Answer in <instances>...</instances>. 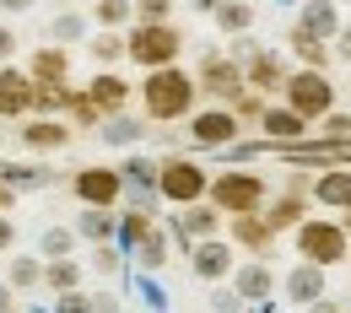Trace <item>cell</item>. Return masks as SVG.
I'll return each instance as SVG.
<instances>
[{
    "instance_id": "30",
    "label": "cell",
    "mask_w": 351,
    "mask_h": 313,
    "mask_svg": "<svg viewBox=\"0 0 351 313\" xmlns=\"http://www.w3.org/2000/svg\"><path fill=\"white\" fill-rule=\"evenodd\" d=\"M44 281L54 286V292H76V281H82V270L71 265V260H54V265L44 270Z\"/></svg>"
},
{
    "instance_id": "41",
    "label": "cell",
    "mask_w": 351,
    "mask_h": 313,
    "mask_svg": "<svg viewBox=\"0 0 351 313\" xmlns=\"http://www.w3.org/2000/svg\"><path fill=\"white\" fill-rule=\"evenodd\" d=\"M211 308H217V313H238V308H243V297H238V292H217Z\"/></svg>"
},
{
    "instance_id": "2",
    "label": "cell",
    "mask_w": 351,
    "mask_h": 313,
    "mask_svg": "<svg viewBox=\"0 0 351 313\" xmlns=\"http://www.w3.org/2000/svg\"><path fill=\"white\" fill-rule=\"evenodd\" d=\"M184 38H178L168 22H141L130 38H125V54H130L135 65H146V71H162V65H173Z\"/></svg>"
},
{
    "instance_id": "18",
    "label": "cell",
    "mask_w": 351,
    "mask_h": 313,
    "mask_svg": "<svg viewBox=\"0 0 351 313\" xmlns=\"http://www.w3.org/2000/svg\"><path fill=\"white\" fill-rule=\"evenodd\" d=\"M114 227H119V216H108L103 205H87V211H82V222H76V232L92 238V243H108V238H114Z\"/></svg>"
},
{
    "instance_id": "39",
    "label": "cell",
    "mask_w": 351,
    "mask_h": 313,
    "mask_svg": "<svg viewBox=\"0 0 351 313\" xmlns=\"http://www.w3.org/2000/svg\"><path fill=\"white\" fill-rule=\"evenodd\" d=\"M135 11H141V22H168V11H173V0H141Z\"/></svg>"
},
{
    "instance_id": "13",
    "label": "cell",
    "mask_w": 351,
    "mask_h": 313,
    "mask_svg": "<svg viewBox=\"0 0 351 313\" xmlns=\"http://www.w3.org/2000/svg\"><path fill=\"white\" fill-rule=\"evenodd\" d=\"M270 286H276V275H270L265 265H238V275H232V292H238L243 303H265Z\"/></svg>"
},
{
    "instance_id": "43",
    "label": "cell",
    "mask_w": 351,
    "mask_h": 313,
    "mask_svg": "<svg viewBox=\"0 0 351 313\" xmlns=\"http://www.w3.org/2000/svg\"><path fill=\"white\" fill-rule=\"evenodd\" d=\"M335 54H341V60H351V27H341V33H335Z\"/></svg>"
},
{
    "instance_id": "29",
    "label": "cell",
    "mask_w": 351,
    "mask_h": 313,
    "mask_svg": "<svg viewBox=\"0 0 351 313\" xmlns=\"http://www.w3.org/2000/svg\"><path fill=\"white\" fill-rule=\"evenodd\" d=\"M65 71H71V60L54 54V49H44V54L33 60V76H38V82H65Z\"/></svg>"
},
{
    "instance_id": "1",
    "label": "cell",
    "mask_w": 351,
    "mask_h": 313,
    "mask_svg": "<svg viewBox=\"0 0 351 313\" xmlns=\"http://www.w3.org/2000/svg\"><path fill=\"white\" fill-rule=\"evenodd\" d=\"M189 103H195V82L184 71H173V65L152 71V82H146V114L152 119H178V114H189Z\"/></svg>"
},
{
    "instance_id": "31",
    "label": "cell",
    "mask_w": 351,
    "mask_h": 313,
    "mask_svg": "<svg viewBox=\"0 0 351 313\" xmlns=\"http://www.w3.org/2000/svg\"><path fill=\"white\" fill-rule=\"evenodd\" d=\"M92 16H97L103 27H125V22H130V0H97Z\"/></svg>"
},
{
    "instance_id": "21",
    "label": "cell",
    "mask_w": 351,
    "mask_h": 313,
    "mask_svg": "<svg viewBox=\"0 0 351 313\" xmlns=\"http://www.w3.org/2000/svg\"><path fill=\"white\" fill-rule=\"evenodd\" d=\"M125 82H119V76H108V71H103V76H97V82H92V103H97V108H108V114H119V108H125Z\"/></svg>"
},
{
    "instance_id": "6",
    "label": "cell",
    "mask_w": 351,
    "mask_h": 313,
    "mask_svg": "<svg viewBox=\"0 0 351 313\" xmlns=\"http://www.w3.org/2000/svg\"><path fill=\"white\" fill-rule=\"evenodd\" d=\"M211 200H217V211L249 216V211H260L265 184H260V173H221V179L211 184Z\"/></svg>"
},
{
    "instance_id": "50",
    "label": "cell",
    "mask_w": 351,
    "mask_h": 313,
    "mask_svg": "<svg viewBox=\"0 0 351 313\" xmlns=\"http://www.w3.org/2000/svg\"><path fill=\"white\" fill-rule=\"evenodd\" d=\"M0 5H5V11H22V5H27V0H0Z\"/></svg>"
},
{
    "instance_id": "16",
    "label": "cell",
    "mask_w": 351,
    "mask_h": 313,
    "mask_svg": "<svg viewBox=\"0 0 351 313\" xmlns=\"http://www.w3.org/2000/svg\"><path fill=\"white\" fill-rule=\"evenodd\" d=\"M260 125H265V135H270V140H298L308 119H303V114H292V108H265Z\"/></svg>"
},
{
    "instance_id": "45",
    "label": "cell",
    "mask_w": 351,
    "mask_h": 313,
    "mask_svg": "<svg viewBox=\"0 0 351 313\" xmlns=\"http://www.w3.org/2000/svg\"><path fill=\"white\" fill-rule=\"evenodd\" d=\"M308 313H341V303H330V297H319V303H308Z\"/></svg>"
},
{
    "instance_id": "7",
    "label": "cell",
    "mask_w": 351,
    "mask_h": 313,
    "mask_svg": "<svg viewBox=\"0 0 351 313\" xmlns=\"http://www.w3.org/2000/svg\"><path fill=\"white\" fill-rule=\"evenodd\" d=\"M189 140H195V146H232V140H238V114H227V108L195 114V119H189Z\"/></svg>"
},
{
    "instance_id": "11",
    "label": "cell",
    "mask_w": 351,
    "mask_h": 313,
    "mask_svg": "<svg viewBox=\"0 0 351 313\" xmlns=\"http://www.w3.org/2000/svg\"><path fill=\"white\" fill-rule=\"evenodd\" d=\"M243 87H254V92L287 87V82H281V60H276V54H265V49H254V54L243 60Z\"/></svg>"
},
{
    "instance_id": "8",
    "label": "cell",
    "mask_w": 351,
    "mask_h": 313,
    "mask_svg": "<svg viewBox=\"0 0 351 313\" xmlns=\"http://www.w3.org/2000/svg\"><path fill=\"white\" fill-rule=\"evenodd\" d=\"M119 189H125V179H119L114 168H82V173H76V195H82L87 205H103V211H108V205L119 200Z\"/></svg>"
},
{
    "instance_id": "20",
    "label": "cell",
    "mask_w": 351,
    "mask_h": 313,
    "mask_svg": "<svg viewBox=\"0 0 351 313\" xmlns=\"http://www.w3.org/2000/svg\"><path fill=\"white\" fill-rule=\"evenodd\" d=\"M211 16H217V27H221V33H243V27L254 22V5H249V0H221Z\"/></svg>"
},
{
    "instance_id": "49",
    "label": "cell",
    "mask_w": 351,
    "mask_h": 313,
    "mask_svg": "<svg viewBox=\"0 0 351 313\" xmlns=\"http://www.w3.org/2000/svg\"><path fill=\"white\" fill-rule=\"evenodd\" d=\"M5 205H11V184H0V211H5Z\"/></svg>"
},
{
    "instance_id": "4",
    "label": "cell",
    "mask_w": 351,
    "mask_h": 313,
    "mask_svg": "<svg viewBox=\"0 0 351 313\" xmlns=\"http://www.w3.org/2000/svg\"><path fill=\"white\" fill-rule=\"evenodd\" d=\"M287 108L303 114V119H324V114L335 108V87H330V76H324V71H298V76L287 82Z\"/></svg>"
},
{
    "instance_id": "40",
    "label": "cell",
    "mask_w": 351,
    "mask_h": 313,
    "mask_svg": "<svg viewBox=\"0 0 351 313\" xmlns=\"http://www.w3.org/2000/svg\"><path fill=\"white\" fill-rule=\"evenodd\" d=\"M54 313H92V297H82V292H60V308Z\"/></svg>"
},
{
    "instance_id": "22",
    "label": "cell",
    "mask_w": 351,
    "mask_h": 313,
    "mask_svg": "<svg viewBox=\"0 0 351 313\" xmlns=\"http://www.w3.org/2000/svg\"><path fill=\"white\" fill-rule=\"evenodd\" d=\"M146 232H152V216H146V211H125L119 227H114V238H119L125 249H141V243H146Z\"/></svg>"
},
{
    "instance_id": "36",
    "label": "cell",
    "mask_w": 351,
    "mask_h": 313,
    "mask_svg": "<svg viewBox=\"0 0 351 313\" xmlns=\"http://www.w3.org/2000/svg\"><path fill=\"white\" fill-rule=\"evenodd\" d=\"M92 265L103 270V275H119V270H125V254H119L114 243H97V254H92Z\"/></svg>"
},
{
    "instance_id": "38",
    "label": "cell",
    "mask_w": 351,
    "mask_h": 313,
    "mask_svg": "<svg viewBox=\"0 0 351 313\" xmlns=\"http://www.w3.org/2000/svg\"><path fill=\"white\" fill-rule=\"evenodd\" d=\"M324 140H330V146L351 140V119H346V114H324Z\"/></svg>"
},
{
    "instance_id": "3",
    "label": "cell",
    "mask_w": 351,
    "mask_h": 313,
    "mask_svg": "<svg viewBox=\"0 0 351 313\" xmlns=\"http://www.w3.org/2000/svg\"><path fill=\"white\" fill-rule=\"evenodd\" d=\"M298 254L308 265H341L351 260V238L341 222H298Z\"/></svg>"
},
{
    "instance_id": "33",
    "label": "cell",
    "mask_w": 351,
    "mask_h": 313,
    "mask_svg": "<svg viewBox=\"0 0 351 313\" xmlns=\"http://www.w3.org/2000/svg\"><path fill=\"white\" fill-rule=\"evenodd\" d=\"M71 243H76L71 227H49V232H44V254H49V260H71Z\"/></svg>"
},
{
    "instance_id": "48",
    "label": "cell",
    "mask_w": 351,
    "mask_h": 313,
    "mask_svg": "<svg viewBox=\"0 0 351 313\" xmlns=\"http://www.w3.org/2000/svg\"><path fill=\"white\" fill-rule=\"evenodd\" d=\"M0 249H11V222H0Z\"/></svg>"
},
{
    "instance_id": "27",
    "label": "cell",
    "mask_w": 351,
    "mask_h": 313,
    "mask_svg": "<svg viewBox=\"0 0 351 313\" xmlns=\"http://www.w3.org/2000/svg\"><path fill=\"white\" fill-rule=\"evenodd\" d=\"M141 135H146V130H141L135 119H125V114H114V119L103 125V140H108V146H135Z\"/></svg>"
},
{
    "instance_id": "28",
    "label": "cell",
    "mask_w": 351,
    "mask_h": 313,
    "mask_svg": "<svg viewBox=\"0 0 351 313\" xmlns=\"http://www.w3.org/2000/svg\"><path fill=\"white\" fill-rule=\"evenodd\" d=\"M298 216H303V195L292 189L287 200H276V205H270V216H265V222H270V232H276V227H298Z\"/></svg>"
},
{
    "instance_id": "24",
    "label": "cell",
    "mask_w": 351,
    "mask_h": 313,
    "mask_svg": "<svg viewBox=\"0 0 351 313\" xmlns=\"http://www.w3.org/2000/svg\"><path fill=\"white\" fill-rule=\"evenodd\" d=\"M313 195L324 205H351V173H324V179L313 184Z\"/></svg>"
},
{
    "instance_id": "51",
    "label": "cell",
    "mask_w": 351,
    "mask_h": 313,
    "mask_svg": "<svg viewBox=\"0 0 351 313\" xmlns=\"http://www.w3.org/2000/svg\"><path fill=\"white\" fill-rule=\"evenodd\" d=\"M346 211H351V205H346ZM341 227H346V238H351V216H346V222H341Z\"/></svg>"
},
{
    "instance_id": "35",
    "label": "cell",
    "mask_w": 351,
    "mask_h": 313,
    "mask_svg": "<svg viewBox=\"0 0 351 313\" xmlns=\"http://www.w3.org/2000/svg\"><path fill=\"white\" fill-rule=\"evenodd\" d=\"M38 281H44L38 260H11V286H38Z\"/></svg>"
},
{
    "instance_id": "26",
    "label": "cell",
    "mask_w": 351,
    "mask_h": 313,
    "mask_svg": "<svg viewBox=\"0 0 351 313\" xmlns=\"http://www.w3.org/2000/svg\"><path fill=\"white\" fill-rule=\"evenodd\" d=\"M232 232H238V243H249V249H265V243H270V222H260L254 211H249V216H238Z\"/></svg>"
},
{
    "instance_id": "42",
    "label": "cell",
    "mask_w": 351,
    "mask_h": 313,
    "mask_svg": "<svg viewBox=\"0 0 351 313\" xmlns=\"http://www.w3.org/2000/svg\"><path fill=\"white\" fill-rule=\"evenodd\" d=\"M54 33H60V38H82V16H60Z\"/></svg>"
},
{
    "instance_id": "15",
    "label": "cell",
    "mask_w": 351,
    "mask_h": 313,
    "mask_svg": "<svg viewBox=\"0 0 351 313\" xmlns=\"http://www.w3.org/2000/svg\"><path fill=\"white\" fill-rule=\"evenodd\" d=\"M303 27H308V33H319V38H335V33H341V11H335V0H308V5H303Z\"/></svg>"
},
{
    "instance_id": "5",
    "label": "cell",
    "mask_w": 351,
    "mask_h": 313,
    "mask_svg": "<svg viewBox=\"0 0 351 313\" xmlns=\"http://www.w3.org/2000/svg\"><path fill=\"white\" fill-rule=\"evenodd\" d=\"M206 189H211V179H206L195 162H184V157H173V162H162V168H157V195H162V200H173V205H195Z\"/></svg>"
},
{
    "instance_id": "23",
    "label": "cell",
    "mask_w": 351,
    "mask_h": 313,
    "mask_svg": "<svg viewBox=\"0 0 351 313\" xmlns=\"http://www.w3.org/2000/svg\"><path fill=\"white\" fill-rule=\"evenodd\" d=\"M65 125H54V119H38V125H27V130H22V140H27V146H38V151H54V146H65Z\"/></svg>"
},
{
    "instance_id": "34",
    "label": "cell",
    "mask_w": 351,
    "mask_h": 313,
    "mask_svg": "<svg viewBox=\"0 0 351 313\" xmlns=\"http://www.w3.org/2000/svg\"><path fill=\"white\" fill-rule=\"evenodd\" d=\"M0 184H22V189H33V184H49L44 168H11V162H0Z\"/></svg>"
},
{
    "instance_id": "9",
    "label": "cell",
    "mask_w": 351,
    "mask_h": 313,
    "mask_svg": "<svg viewBox=\"0 0 351 313\" xmlns=\"http://www.w3.org/2000/svg\"><path fill=\"white\" fill-rule=\"evenodd\" d=\"M200 87L217 92V97H238V92H243V65H238V60L206 54V65H200Z\"/></svg>"
},
{
    "instance_id": "19",
    "label": "cell",
    "mask_w": 351,
    "mask_h": 313,
    "mask_svg": "<svg viewBox=\"0 0 351 313\" xmlns=\"http://www.w3.org/2000/svg\"><path fill=\"white\" fill-rule=\"evenodd\" d=\"M292 49H298V60H308V71H319V65L330 60V49H324V38H319V33H308L303 22L292 27Z\"/></svg>"
},
{
    "instance_id": "47",
    "label": "cell",
    "mask_w": 351,
    "mask_h": 313,
    "mask_svg": "<svg viewBox=\"0 0 351 313\" xmlns=\"http://www.w3.org/2000/svg\"><path fill=\"white\" fill-rule=\"evenodd\" d=\"M0 313H11V286H0Z\"/></svg>"
},
{
    "instance_id": "52",
    "label": "cell",
    "mask_w": 351,
    "mask_h": 313,
    "mask_svg": "<svg viewBox=\"0 0 351 313\" xmlns=\"http://www.w3.org/2000/svg\"><path fill=\"white\" fill-rule=\"evenodd\" d=\"M346 313H351V308H346Z\"/></svg>"
},
{
    "instance_id": "32",
    "label": "cell",
    "mask_w": 351,
    "mask_h": 313,
    "mask_svg": "<svg viewBox=\"0 0 351 313\" xmlns=\"http://www.w3.org/2000/svg\"><path fill=\"white\" fill-rule=\"evenodd\" d=\"M135 260H141V265H162V260H168V238H162V232H157V227H152V232H146V243H141V249H135Z\"/></svg>"
},
{
    "instance_id": "25",
    "label": "cell",
    "mask_w": 351,
    "mask_h": 313,
    "mask_svg": "<svg viewBox=\"0 0 351 313\" xmlns=\"http://www.w3.org/2000/svg\"><path fill=\"white\" fill-rule=\"evenodd\" d=\"M119 179H125V184H135V189H141V195H146V189H152V195H157V162H146V157H130V162H125V173H119Z\"/></svg>"
},
{
    "instance_id": "12",
    "label": "cell",
    "mask_w": 351,
    "mask_h": 313,
    "mask_svg": "<svg viewBox=\"0 0 351 313\" xmlns=\"http://www.w3.org/2000/svg\"><path fill=\"white\" fill-rule=\"evenodd\" d=\"M287 297H292V303H319V297H324V265H298L292 270V275H287Z\"/></svg>"
},
{
    "instance_id": "37",
    "label": "cell",
    "mask_w": 351,
    "mask_h": 313,
    "mask_svg": "<svg viewBox=\"0 0 351 313\" xmlns=\"http://www.w3.org/2000/svg\"><path fill=\"white\" fill-rule=\"evenodd\" d=\"M92 54H97V60H103V65H114V60H119V54H125V38H119V33H103V38H97V44H92Z\"/></svg>"
},
{
    "instance_id": "46",
    "label": "cell",
    "mask_w": 351,
    "mask_h": 313,
    "mask_svg": "<svg viewBox=\"0 0 351 313\" xmlns=\"http://www.w3.org/2000/svg\"><path fill=\"white\" fill-rule=\"evenodd\" d=\"M189 5H195V11H217L221 0H189Z\"/></svg>"
},
{
    "instance_id": "17",
    "label": "cell",
    "mask_w": 351,
    "mask_h": 313,
    "mask_svg": "<svg viewBox=\"0 0 351 313\" xmlns=\"http://www.w3.org/2000/svg\"><path fill=\"white\" fill-rule=\"evenodd\" d=\"M178 232H184L189 243L211 238V232H217V211H211V205H200V200H195V205H184V216H178Z\"/></svg>"
},
{
    "instance_id": "44",
    "label": "cell",
    "mask_w": 351,
    "mask_h": 313,
    "mask_svg": "<svg viewBox=\"0 0 351 313\" xmlns=\"http://www.w3.org/2000/svg\"><path fill=\"white\" fill-rule=\"evenodd\" d=\"M11 54H16V38H11V33H5V27H0V65H5V60H11Z\"/></svg>"
},
{
    "instance_id": "10",
    "label": "cell",
    "mask_w": 351,
    "mask_h": 313,
    "mask_svg": "<svg viewBox=\"0 0 351 313\" xmlns=\"http://www.w3.org/2000/svg\"><path fill=\"white\" fill-rule=\"evenodd\" d=\"M189 265H195L200 281H221L232 270V249L217 243V238H200V243H189Z\"/></svg>"
},
{
    "instance_id": "14",
    "label": "cell",
    "mask_w": 351,
    "mask_h": 313,
    "mask_svg": "<svg viewBox=\"0 0 351 313\" xmlns=\"http://www.w3.org/2000/svg\"><path fill=\"white\" fill-rule=\"evenodd\" d=\"M27 97H33V82H27L22 71H5V65H0V114H22Z\"/></svg>"
}]
</instances>
